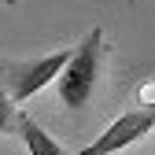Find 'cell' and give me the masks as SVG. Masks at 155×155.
<instances>
[{
	"instance_id": "obj_1",
	"label": "cell",
	"mask_w": 155,
	"mask_h": 155,
	"mask_svg": "<svg viewBox=\"0 0 155 155\" xmlns=\"http://www.w3.org/2000/svg\"><path fill=\"white\" fill-rule=\"evenodd\" d=\"M100 59H104V30L92 26L81 37V45L70 52V59L63 63V70L55 74L63 107H70V111L89 107V100L96 96V81H100Z\"/></svg>"
},
{
	"instance_id": "obj_2",
	"label": "cell",
	"mask_w": 155,
	"mask_h": 155,
	"mask_svg": "<svg viewBox=\"0 0 155 155\" xmlns=\"http://www.w3.org/2000/svg\"><path fill=\"white\" fill-rule=\"evenodd\" d=\"M67 59H70L67 48L48 52L41 59H0V89L8 92L11 104H26L30 96H37L55 81V74L63 70Z\"/></svg>"
},
{
	"instance_id": "obj_3",
	"label": "cell",
	"mask_w": 155,
	"mask_h": 155,
	"mask_svg": "<svg viewBox=\"0 0 155 155\" xmlns=\"http://www.w3.org/2000/svg\"><path fill=\"white\" fill-rule=\"evenodd\" d=\"M151 126H155V114H151V107H140V111H126V114H118L100 137H96L89 148H81L78 155H114L118 148H126V144H133V140H140V137H148L151 133Z\"/></svg>"
},
{
	"instance_id": "obj_4",
	"label": "cell",
	"mask_w": 155,
	"mask_h": 155,
	"mask_svg": "<svg viewBox=\"0 0 155 155\" xmlns=\"http://www.w3.org/2000/svg\"><path fill=\"white\" fill-rule=\"evenodd\" d=\"M15 129H18V137H22V144H26L30 155H67V151L59 148V140H55L48 129H41L30 114H18Z\"/></svg>"
},
{
	"instance_id": "obj_5",
	"label": "cell",
	"mask_w": 155,
	"mask_h": 155,
	"mask_svg": "<svg viewBox=\"0 0 155 155\" xmlns=\"http://www.w3.org/2000/svg\"><path fill=\"white\" fill-rule=\"evenodd\" d=\"M15 122H18V111L8 100V92L0 89V137H4V133H15Z\"/></svg>"
},
{
	"instance_id": "obj_6",
	"label": "cell",
	"mask_w": 155,
	"mask_h": 155,
	"mask_svg": "<svg viewBox=\"0 0 155 155\" xmlns=\"http://www.w3.org/2000/svg\"><path fill=\"white\" fill-rule=\"evenodd\" d=\"M0 4H15V0H0Z\"/></svg>"
}]
</instances>
